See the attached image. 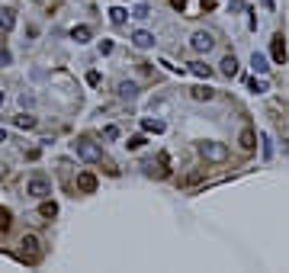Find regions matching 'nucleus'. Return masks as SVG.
Segmentation results:
<instances>
[{"mask_svg": "<svg viewBox=\"0 0 289 273\" xmlns=\"http://www.w3.org/2000/svg\"><path fill=\"white\" fill-rule=\"evenodd\" d=\"M215 7V0H202V10H212Z\"/></svg>", "mask_w": 289, "mask_h": 273, "instance_id": "obj_34", "label": "nucleus"}, {"mask_svg": "<svg viewBox=\"0 0 289 273\" xmlns=\"http://www.w3.org/2000/svg\"><path fill=\"white\" fill-rule=\"evenodd\" d=\"M4 141H7V132H4V129H0V145H4Z\"/></svg>", "mask_w": 289, "mask_h": 273, "instance_id": "obj_35", "label": "nucleus"}, {"mask_svg": "<svg viewBox=\"0 0 289 273\" xmlns=\"http://www.w3.org/2000/svg\"><path fill=\"white\" fill-rule=\"evenodd\" d=\"M90 35H93L90 26H74V29H71V39H74L77 45H87V42H90Z\"/></svg>", "mask_w": 289, "mask_h": 273, "instance_id": "obj_15", "label": "nucleus"}, {"mask_svg": "<svg viewBox=\"0 0 289 273\" xmlns=\"http://www.w3.org/2000/svg\"><path fill=\"white\" fill-rule=\"evenodd\" d=\"M10 61H13V58H10V52H7V49H0V68H7Z\"/></svg>", "mask_w": 289, "mask_h": 273, "instance_id": "obj_28", "label": "nucleus"}, {"mask_svg": "<svg viewBox=\"0 0 289 273\" xmlns=\"http://www.w3.org/2000/svg\"><path fill=\"white\" fill-rule=\"evenodd\" d=\"M19 257L26 260V264H35V260L42 257V241L35 238V235H23V241H19Z\"/></svg>", "mask_w": 289, "mask_h": 273, "instance_id": "obj_3", "label": "nucleus"}, {"mask_svg": "<svg viewBox=\"0 0 289 273\" xmlns=\"http://www.w3.org/2000/svg\"><path fill=\"white\" fill-rule=\"evenodd\" d=\"M48 193H52V183H48L42 174H32L29 180H26V196H32V199H45Z\"/></svg>", "mask_w": 289, "mask_h": 273, "instance_id": "obj_4", "label": "nucleus"}, {"mask_svg": "<svg viewBox=\"0 0 289 273\" xmlns=\"http://www.w3.org/2000/svg\"><path fill=\"white\" fill-rule=\"evenodd\" d=\"M55 216H58V203L45 199V203H42V206H39V209H35L32 216H29V222H32V225H42V222H52Z\"/></svg>", "mask_w": 289, "mask_h": 273, "instance_id": "obj_6", "label": "nucleus"}, {"mask_svg": "<svg viewBox=\"0 0 289 273\" xmlns=\"http://www.w3.org/2000/svg\"><path fill=\"white\" fill-rule=\"evenodd\" d=\"M71 148H74V154H77L80 161H87V164H103V148L96 145V141H90V138H77Z\"/></svg>", "mask_w": 289, "mask_h": 273, "instance_id": "obj_1", "label": "nucleus"}, {"mask_svg": "<svg viewBox=\"0 0 289 273\" xmlns=\"http://www.w3.org/2000/svg\"><path fill=\"white\" fill-rule=\"evenodd\" d=\"M16 125H19V129H35V116H29V113L16 116Z\"/></svg>", "mask_w": 289, "mask_h": 273, "instance_id": "obj_23", "label": "nucleus"}, {"mask_svg": "<svg viewBox=\"0 0 289 273\" xmlns=\"http://www.w3.org/2000/svg\"><path fill=\"white\" fill-rule=\"evenodd\" d=\"M126 19H129V10L126 7H113L110 10V23H113V26H126Z\"/></svg>", "mask_w": 289, "mask_h": 273, "instance_id": "obj_16", "label": "nucleus"}, {"mask_svg": "<svg viewBox=\"0 0 289 273\" xmlns=\"http://www.w3.org/2000/svg\"><path fill=\"white\" fill-rule=\"evenodd\" d=\"M238 145L244 148V151H254V148H257V132H254V129H241Z\"/></svg>", "mask_w": 289, "mask_h": 273, "instance_id": "obj_8", "label": "nucleus"}, {"mask_svg": "<svg viewBox=\"0 0 289 273\" xmlns=\"http://www.w3.org/2000/svg\"><path fill=\"white\" fill-rule=\"evenodd\" d=\"M141 167H144V174H148V177H164V167H158L154 161H144Z\"/></svg>", "mask_w": 289, "mask_h": 273, "instance_id": "obj_22", "label": "nucleus"}, {"mask_svg": "<svg viewBox=\"0 0 289 273\" xmlns=\"http://www.w3.org/2000/svg\"><path fill=\"white\" fill-rule=\"evenodd\" d=\"M126 148H129V151H138V148H144V135H132V138L126 141Z\"/></svg>", "mask_w": 289, "mask_h": 273, "instance_id": "obj_25", "label": "nucleus"}, {"mask_svg": "<svg viewBox=\"0 0 289 273\" xmlns=\"http://www.w3.org/2000/svg\"><path fill=\"white\" fill-rule=\"evenodd\" d=\"M132 16H135V19H148L151 16V7L148 4H138L135 10H132Z\"/></svg>", "mask_w": 289, "mask_h": 273, "instance_id": "obj_24", "label": "nucleus"}, {"mask_svg": "<svg viewBox=\"0 0 289 273\" xmlns=\"http://www.w3.org/2000/svg\"><path fill=\"white\" fill-rule=\"evenodd\" d=\"M16 26V10L13 7H0V32H10Z\"/></svg>", "mask_w": 289, "mask_h": 273, "instance_id": "obj_7", "label": "nucleus"}, {"mask_svg": "<svg viewBox=\"0 0 289 273\" xmlns=\"http://www.w3.org/2000/svg\"><path fill=\"white\" fill-rule=\"evenodd\" d=\"M199 180H202V174H190L183 183H187V186H193V183H199Z\"/></svg>", "mask_w": 289, "mask_h": 273, "instance_id": "obj_30", "label": "nucleus"}, {"mask_svg": "<svg viewBox=\"0 0 289 273\" xmlns=\"http://www.w3.org/2000/svg\"><path fill=\"white\" fill-rule=\"evenodd\" d=\"M199 154H202L206 161H212V164H225V161H228V148L222 145V141H212V138L199 141Z\"/></svg>", "mask_w": 289, "mask_h": 273, "instance_id": "obj_2", "label": "nucleus"}, {"mask_svg": "<svg viewBox=\"0 0 289 273\" xmlns=\"http://www.w3.org/2000/svg\"><path fill=\"white\" fill-rule=\"evenodd\" d=\"M116 93H119L122 100H135V97H138V84H132V80H119Z\"/></svg>", "mask_w": 289, "mask_h": 273, "instance_id": "obj_12", "label": "nucleus"}, {"mask_svg": "<svg viewBox=\"0 0 289 273\" xmlns=\"http://www.w3.org/2000/svg\"><path fill=\"white\" fill-rule=\"evenodd\" d=\"M132 45H135V49H151V45H154V35L148 29H138V32H132Z\"/></svg>", "mask_w": 289, "mask_h": 273, "instance_id": "obj_9", "label": "nucleus"}, {"mask_svg": "<svg viewBox=\"0 0 289 273\" xmlns=\"http://www.w3.org/2000/svg\"><path fill=\"white\" fill-rule=\"evenodd\" d=\"M232 10H244V0H232Z\"/></svg>", "mask_w": 289, "mask_h": 273, "instance_id": "obj_33", "label": "nucleus"}, {"mask_svg": "<svg viewBox=\"0 0 289 273\" xmlns=\"http://www.w3.org/2000/svg\"><path fill=\"white\" fill-rule=\"evenodd\" d=\"M190 71H193L196 77H212V68H209V65H202V61H193Z\"/></svg>", "mask_w": 289, "mask_h": 273, "instance_id": "obj_20", "label": "nucleus"}, {"mask_svg": "<svg viewBox=\"0 0 289 273\" xmlns=\"http://www.w3.org/2000/svg\"><path fill=\"white\" fill-rule=\"evenodd\" d=\"M141 129H144V132L161 135V132H164V122H161V119H141Z\"/></svg>", "mask_w": 289, "mask_h": 273, "instance_id": "obj_18", "label": "nucleus"}, {"mask_svg": "<svg viewBox=\"0 0 289 273\" xmlns=\"http://www.w3.org/2000/svg\"><path fill=\"white\" fill-rule=\"evenodd\" d=\"M10 222H13V219H10V212H7V209H0V232H7V228H10Z\"/></svg>", "mask_w": 289, "mask_h": 273, "instance_id": "obj_27", "label": "nucleus"}, {"mask_svg": "<svg viewBox=\"0 0 289 273\" xmlns=\"http://www.w3.org/2000/svg\"><path fill=\"white\" fill-rule=\"evenodd\" d=\"M219 71H222L225 77H235V74H238V58H235V55H225L222 61H219Z\"/></svg>", "mask_w": 289, "mask_h": 273, "instance_id": "obj_13", "label": "nucleus"}, {"mask_svg": "<svg viewBox=\"0 0 289 273\" xmlns=\"http://www.w3.org/2000/svg\"><path fill=\"white\" fill-rule=\"evenodd\" d=\"M260 148H263V161H270L273 158V141H270V135H260Z\"/></svg>", "mask_w": 289, "mask_h": 273, "instance_id": "obj_21", "label": "nucleus"}, {"mask_svg": "<svg viewBox=\"0 0 289 273\" xmlns=\"http://www.w3.org/2000/svg\"><path fill=\"white\" fill-rule=\"evenodd\" d=\"M77 190H80V193H93V190H96V177L87 174V171L77 174Z\"/></svg>", "mask_w": 289, "mask_h": 273, "instance_id": "obj_14", "label": "nucleus"}, {"mask_svg": "<svg viewBox=\"0 0 289 273\" xmlns=\"http://www.w3.org/2000/svg\"><path fill=\"white\" fill-rule=\"evenodd\" d=\"M110 52H113V42L103 39V42H100V55H110Z\"/></svg>", "mask_w": 289, "mask_h": 273, "instance_id": "obj_29", "label": "nucleus"}, {"mask_svg": "<svg viewBox=\"0 0 289 273\" xmlns=\"http://www.w3.org/2000/svg\"><path fill=\"white\" fill-rule=\"evenodd\" d=\"M247 90H251V93H267L270 84H267V80H263V74H260V80H257V77H254V80H247Z\"/></svg>", "mask_w": 289, "mask_h": 273, "instance_id": "obj_19", "label": "nucleus"}, {"mask_svg": "<svg viewBox=\"0 0 289 273\" xmlns=\"http://www.w3.org/2000/svg\"><path fill=\"white\" fill-rule=\"evenodd\" d=\"M0 49H4V39H0Z\"/></svg>", "mask_w": 289, "mask_h": 273, "instance_id": "obj_38", "label": "nucleus"}, {"mask_svg": "<svg viewBox=\"0 0 289 273\" xmlns=\"http://www.w3.org/2000/svg\"><path fill=\"white\" fill-rule=\"evenodd\" d=\"M103 138L116 141V138H119V125H106V129H103Z\"/></svg>", "mask_w": 289, "mask_h": 273, "instance_id": "obj_26", "label": "nucleus"}, {"mask_svg": "<svg viewBox=\"0 0 289 273\" xmlns=\"http://www.w3.org/2000/svg\"><path fill=\"white\" fill-rule=\"evenodd\" d=\"M4 174H7V167H4V164H0V177H4Z\"/></svg>", "mask_w": 289, "mask_h": 273, "instance_id": "obj_37", "label": "nucleus"}, {"mask_svg": "<svg viewBox=\"0 0 289 273\" xmlns=\"http://www.w3.org/2000/svg\"><path fill=\"white\" fill-rule=\"evenodd\" d=\"M171 7L174 10H187V0H171Z\"/></svg>", "mask_w": 289, "mask_h": 273, "instance_id": "obj_32", "label": "nucleus"}, {"mask_svg": "<svg viewBox=\"0 0 289 273\" xmlns=\"http://www.w3.org/2000/svg\"><path fill=\"white\" fill-rule=\"evenodd\" d=\"M190 45H193V52L209 55V52L215 49V35H212L209 29H196V32H193V39H190Z\"/></svg>", "mask_w": 289, "mask_h": 273, "instance_id": "obj_5", "label": "nucleus"}, {"mask_svg": "<svg viewBox=\"0 0 289 273\" xmlns=\"http://www.w3.org/2000/svg\"><path fill=\"white\" fill-rule=\"evenodd\" d=\"M4 100H7V93H4V90H0V106H4Z\"/></svg>", "mask_w": 289, "mask_h": 273, "instance_id": "obj_36", "label": "nucleus"}, {"mask_svg": "<svg viewBox=\"0 0 289 273\" xmlns=\"http://www.w3.org/2000/svg\"><path fill=\"white\" fill-rule=\"evenodd\" d=\"M87 84H93V87L100 84V74H96V71H90V74H87Z\"/></svg>", "mask_w": 289, "mask_h": 273, "instance_id": "obj_31", "label": "nucleus"}, {"mask_svg": "<svg viewBox=\"0 0 289 273\" xmlns=\"http://www.w3.org/2000/svg\"><path fill=\"white\" fill-rule=\"evenodd\" d=\"M251 68H254V74H263V77H267V71H270V61H267V55L254 52V55H251Z\"/></svg>", "mask_w": 289, "mask_h": 273, "instance_id": "obj_11", "label": "nucleus"}, {"mask_svg": "<svg viewBox=\"0 0 289 273\" xmlns=\"http://www.w3.org/2000/svg\"><path fill=\"white\" fill-rule=\"evenodd\" d=\"M190 97H193V100H206V103H209V100H215V90H212V87H193V90H190Z\"/></svg>", "mask_w": 289, "mask_h": 273, "instance_id": "obj_17", "label": "nucleus"}, {"mask_svg": "<svg viewBox=\"0 0 289 273\" xmlns=\"http://www.w3.org/2000/svg\"><path fill=\"white\" fill-rule=\"evenodd\" d=\"M270 55H273V61H286V42H283V35H273V45H270Z\"/></svg>", "mask_w": 289, "mask_h": 273, "instance_id": "obj_10", "label": "nucleus"}]
</instances>
